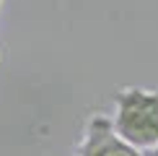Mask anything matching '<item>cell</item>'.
<instances>
[{
	"label": "cell",
	"mask_w": 158,
	"mask_h": 156,
	"mask_svg": "<svg viewBox=\"0 0 158 156\" xmlns=\"http://www.w3.org/2000/svg\"><path fill=\"white\" fill-rule=\"evenodd\" d=\"M111 128L127 146L140 154L158 148V89L119 86L114 91Z\"/></svg>",
	"instance_id": "6da1fadb"
},
{
	"label": "cell",
	"mask_w": 158,
	"mask_h": 156,
	"mask_svg": "<svg viewBox=\"0 0 158 156\" xmlns=\"http://www.w3.org/2000/svg\"><path fill=\"white\" fill-rule=\"evenodd\" d=\"M75 156H145L137 148L127 146L111 128V117L94 112L85 120L81 141L75 143Z\"/></svg>",
	"instance_id": "7a4b0ae2"
},
{
	"label": "cell",
	"mask_w": 158,
	"mask_h": 156,
	"mask_svg": "<svg viewBox=\"0 0 158 156\" xmlns=\"http://www.w3.org/2000/svg\"><path fill=\"white\" fill-rule=\"evenodd\" d=\"M145 156H158V148H156V151H150V154H145Z\"/></svg>",
	"instance_id": "3957f363"
},
{
	"label": "cell",
	"mask_w": 158,
	"mask_h": 156,
	"mask_svg": "<svg viewBox=\"0 0 158 156\" xmlns=\"http://www.w3.org/2000/svg\"><path fill=\"white\" fill-rule=\"evenodd\" d=\"M0 5H3V0H0Z\"/></svg>",
	"instance_id": "277c9868"
}]
</instances>
